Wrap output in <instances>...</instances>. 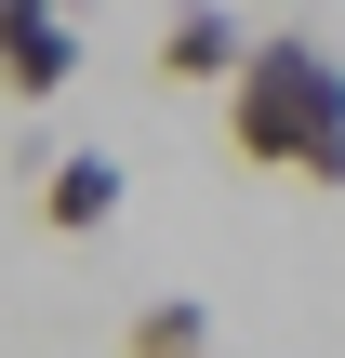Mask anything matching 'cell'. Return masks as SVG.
<instances>
[{
    "label": "cell",
    "instance_id": "6da1fadb",
    "mask_svg": "<svg viewBox=\"0 0 345 358\" xmlns=\"http://www.w3.org/2000/svg\"><path fill=\"white\" fill-rule=\"evenodd\" d=\"M226 146L253 173H306L319 199L345 186V53L319 27H266L253 66L226 80Z\"/></svg>",
    "mask_w": 345,
    "mask_h": 358
},
{
    "label": "cell",
    "instance_id": "7a4b0ae2",
    "mask_svg": "<svg viewBox=\"0 0 345 358\" xmlns=\"http://www.w3.org/2000/svg\"><path fill=\"white\" fill-rule=\"evenodd\" d=\"M80 80V0H0V93L53 106Z\"/></svg>",
    "mask_w": 345,
    "mask_h": 358
},
{
    "label": "cell",
    "instance_id": "3957f363",
    "mask_svg": "<svg viewBox=\"0 0 345 358\" xmlns=\"http://www.w3.org/2000/svg\"><path fill=\"white\" fill-rule=\"evenodd\" d=\"M239 66H253V27H239L226 0H173V13H160V80H173V93L239 80Z\"/></svg>",
    "mask_w": 345,
    "mask_h": 358
},
{
    "label": "cell",
    "instance_id": "277c9868",
    "mask_svg": "<svg viewBox=\"0 0 345 358\" xmlns=\"http://www.w3.org/2000/svg\"><path fill=\"white\" fill-rule=\"evenodd\" d=\"M40 226H66V239L120 226V159H106V146H66V159L40 173Z\"/></svg>",
    "mask_w": 345,
    "mask_h": 358
},
{
    "label": "cell",
    "instance_id": "5b68a950",
    "mask_svg": "<svg viewBox=\"0 0 345 358\" xmlns=\"http://www.w3.org/2000/svg\"><path fill=\"white\" fill-rule=\"evenodd\" d=\"M120 358H213V306H199V292L133 306V319H120Z\"/></svg>",
    "mask_w": 345,
    "mask_h": 358
}]
</instances>
